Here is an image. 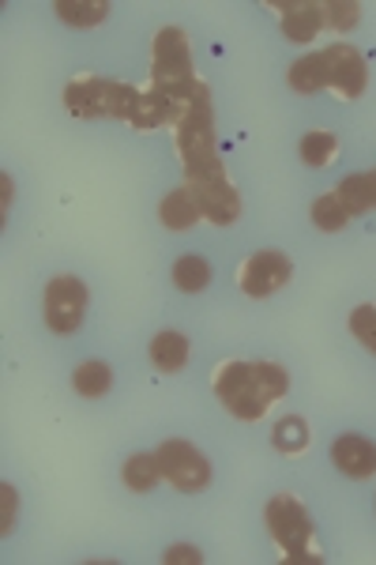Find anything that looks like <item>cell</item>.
<instances>
[{
    "label": "cell",
    "instance_id": "cell-2",
    "mask_svg": "<svg viewBox=\"0 0 376 565\" xmlns=\"http://www.w3.org/2000/svg\"><path fill=\"white\" fill-rule=\"evenodd\" d=\"M264 524H268L271 540L287 562H301V565L320 562L313 516H309V509L301 505L298 494H275L268 501V509H264Z\"/></svg>",
    "mask_w": 376,
    "mask_h": 565
},
{
    "label": "cell",
    "instance_id": "cell-10",
    "mask_svg": "<svg viewBox=\"0 0 376 565\" xmlns=\"http://www.w3.org/2000/svg\"><path fill=\"white\" fill-rule=\"evenodd\" d=\"M324 53V72H327V87L335 90L339 98L354 103V98L365 95V84H369V72H365V57L354 50L351 42H335L327 45Z\"/></svg>",
    "mask_w": 376,
    "mask_h": 565
},
{
    "label": "cell",
    "instance_id": "cell-9",
    "mask_svg": "<svg viewBox=\"0 0 376 565\" xmlns=\"http://www.w3.org/2000/svg\"><path fill=\"white\" fill-rule=\"evenodd\" d=\"M293 276V264L287 253L279 249H260L253 253V257L241 260V268H237V282H241V290L249 298H268L275 290H282Z\"/></svg>",
    "mask_w": 376,
    "mask_h": 565
},
{
    "label": "cell",
    "instance_id": "cell-27",
    "mask_svg": "<svg viewBox=\"0 0 376 565\" xmlns=\"http://www.w3.org/2000/svg\"><path fill=\"white\" fill-rule=\"evenodd\" d=\"M15 516H20V494H15L12 482L0 487V535H12Z\"/></svg>",
    "mask_w": 376,
    "mask_h": 565
},
{
    "label": "cell",
    "instance_id": "cell-23",
    "mask_svg": "<svg viewBox=\"0 0 376 565\" xmlns=\"http://www.w3.org/2000/svg\"><path fill=\"white\" fill-rule=\"evenodd\" d=\"M301 162L305 167H332L335 154H339V140L327 129H313L301 136Z\"/></svg>",
    "mask_w": 376,
    "mask_h": 565
},
{
    "label": "cell",
    "instance_id": "cell-25",
    "mask_svg": "<svg viewBox=\"0 0 376 565\" xmlns=\"http://www.w3.org/2000/svg\"><path fill=\"white\" fill-rule=\"evenodd\" d=\"M357 20H362V4H354V0H324V23L332 31L346 34Z\"/></svg>",
    "mask_w": 376,
    "mask_h": 565
},
{
    "label": "cell",
    "instance_id": "cell-6",
    "mask_svg": "<svg viewBox=\"0 0 376 565\" xmlns=\"http://www.w3.org/2000/svg\"><path fill=\"white\" fill-rule=\"evenodd\" d=\"M185 189L196 200L200 215L215 226H230L237 223L241 215V196H237L230 174H226L223 159L207 162V167H196V170H185Z\"/></svg>",
    "mask_w": 376,
    "mask_h": 565
},
{
    "label": "cell",
    "instance_id": "cell-20",
    "mask_svg": "<svg viewBox=\"0 0 376 565\" xmlns=\"http://www.w3.org/2000/svg\"><path fill=\"white\" fill-rule=\"evenodd\" d=\"M271 445L282 452V457H301L309 449V423L301 415H287L275 423Z\"/></svg>",
    "mask_w": 376,
    "mask_h": 565
},
{
    "label": "cell",
    "instance_id": "cell-18",
    "mask_svg": "<svg viewBox=\"0 0 376 565\" xmlns=\"http://www.w3.org/2000/svg\"><path fill=\"white\" fill-rule=\"evenodd\" d=\"M125 487L136 490V494H151L154 487H159L162 479V468H159V457H151V452H136V457L125 460Z\"/></svg>",
    "mask_w": 376,
    "mask_h": 565
},
{
    "label": "cell",
    "instance_id": "cell-4",
    "mask_svg": "<svg viewBox=\"0 0 376 565\" xmlns=\"http://www.w3.org/2000/svg\"><path fill=\"white\" fill-rule=\"evenodd\" d=\"M140 95L132 84L121 79H103V76H76L64 87V106L76 117H117V121H132Z\"/></svg>",
    "mask_w": 376,
    "mask_h": 565
},
{
    "label": "cell",
    "instance_id": "cell-12",
    "mask_svg": "<svg viewBox=\"0 0 376 565\" xmlns=\"http://www.w3.org/2000/svg\"><path fill=\"white\" fill-rule=\"evenodd\" d=\"M332 460H335V468L343 471V476H351V479L376 476V445L369 441V437H357V434L335 437Z\"/></svg>",
    "mask_w": 376,
    "mask_h": 565
},
{
    "label": "cell",
    "instance_id": "cell-21",
    "mask_svg": "<svg viewBox=\"0 0 376 565\" xmlns=\"http://www.w3.org/2000/svg\"><path fill=\"white\" fill-rule=\"evenodd\" d=\"M72 385H76L79 396L87 399H98L106 396L109 388H114V370L106 366V362H84V366H76V373H72Z\"/></svg>",
    "mask_w": 376,
    "mask_h": 565
},
{
    "label": "cell",
    "instance_id": "cell-29",
    "mask_svg": "<svg viewBox=\"0 0 376 565\" xmlns=\"http://www.w3.org/2000/svg\"><path fill=\"white\" fill-rule=\"evenodd\" d=\"M12 178H8V174H0V215H4L8 218V212H12Z\"/></svg>",
    "mask_w": 376,
    "mask_h": 565
},
{
    "label": "cell",
    "instance_id": "cell-11",
    "mask_svg": "<svg viewBox=\"0 0 376 565\" xmlns=\"http://www.w3.org/2000/svg\"><path fill=\"white\" fill-rule=\"evenodd\" d=\"M271 12H279V26L290 42L309 45L316 42V34L324 31V0H268Z\"/></svg>",
    "mask_w": 376,
    "mask_h": 565
},
{
    "label": "cell",
    "instance_id": "cell-26",
    "mask_svg": "<svg viewBox=\"0 0 376 565\" xmlns=\"http://www.w3.org/2000/svg\"><path fill=\"white\" fill-rule=\"evenodd\" d=\"M351 332L357 343H365L376 354V306H357L351 313Z\"/></svg>",
    "mask_w": 376,
    "mask_h": 565
},
{
    "label": "cell",
    "instance_id": "cell-1",
    "mask_svg": "<svg viewBox=\"0 0 376 565\" xmlns=\"http://www.w3.org/2000/svg\"><path fill=\"white\" fill-rule=\"evenodd\" d=\"M218 404L241 423H260L290 392V373L279 362H223L211 377Z\"/></svg>",
    "mask_w": 376,
    "mask_h": 565
},
{
    "label": "cell",
    "instance_id": "cell-3",
    "mask_svg": "<svg viewBox=\"0 0 376 565\" xmlns=\"http://www.w3.org/2000/svg\"><path fill=\"white\" fill-rule=\"evenodd\" d=\"M173 143H178L181 167L196 170L218 159V136H215V109H211V90L200 84L181 103V117L173 125Z\"/></svg>",
    "mask_w": 376,
    "mask_h": 565
},
{
    "label": "cell",
    "instance_id": "cell-22",
    "mask_svg": "<svg viewBox=\"0 0 376 565\" xmlns=\"http://www.w3.org/2000/svg\"><path fill=\"white\" fill-rule=\"evenodd\" d=\"M354 223V212L339 200V193H327L320 196L313 204V226L324 234H335V231H346V226Z\"/></svg>",
    "mask_w": 376,
    "mask_h": 565
},
{
    "label": "cell",
    "instance_id": "cell-28",
    "mask_svg": "<svg viewBox=\"0 0 376 565\" xmlns=\"http://www.w3.org/2000/svg\"><path fill=\"white\" fill-rule=\"evenodd\" d=\"M162 562L166 565H200L204 562V554H200V546H192V543H178L162 554Z\"/></svg>",
    "mask_w": 376,
    "mask_h": 565
},
{
    "label": "cell",
    "instance_id": "cell-5",
    "mask_svg": "<svg viewBox=\"0 0 376 565\" xmlns=\"http://www.w3.org/2000/svg\"><path fill=\"white\" fill-rule=\"evenodd\" d=\"M200 84L204 79H196V68H192L189 34L181 26H162L151 45V87L166 90L178 103H185Z\"/></svg>",
    "mask_w": 376,
    "mask_h": 565
},
{
    "label": "cell",
    "instance_id": "cell-17",
    "mask_svg": "<svg viewBox=\"0 0 376 565\" xmlns=\"http://www.w3.org/2000/svg\"><path fill=\"white\" fill-rule=\"evenodd\" d=\"M290 87L298 95H316L320 87H327V72H324V53H309V57L293 61L287 72Z\"/></svg>",
    "mask_w": 376,
    "mask_h": 565
},
{
    "label": "cell",
    "instance_id": "cell-19",
    "mask_svg": "<svg viewBox=\"0 0 376 565\" xmlns=\"http://www.w3.org/2000/svg\"><path fill=\"white\" fill-rule=\"evenodd\" d=\"M53 12H57L61 20L72 23V26H98V23L109 20V12H114V8H109L106 0H57V4H53Z\"/></svg>",
    "mask_w": 376,
    "mask_h": 565
},
{
    "label": "cell",
    "instance_id": "cell-8",
    "mask_svg": "<svg viewBox=\"0 0 376 565\" xmlns=\"http://www.w3.org/2000/svg\"><path fill=\"white\" fill-rule=\"evenodd\" d=\"M87 313V282L79 276H57L45 287V324L57 335H72Z\"/></svg>",
    "mask_w": 376,
    "mask_h": 565
},
{
    "label": "cell",
    "instance_id": "cell-14",
    "mask_svg": "<svg viewBox=\"0 0 376 565\" xmlns=\"http://www.w3.org/2000/svg\"><path fill=\"white\" fill-rule=\"evenodd\" d=\"M159 218L166 231H189V226H196L204 215H200V207L189 189H173V193H166V200L159 204Z\"/></svg>",
    "mask_w": 376,
    "mask_h": 565
},
{
    "label": "cell",
    "instance_id": "cell-13",
    "mask_svg": "<svg viewBox=\"0 0 376 565\" xmlns=\"http://www.w3.org/2000/svg\"><path fill=\"white\" fill-rule=\"evenodd\" d=\"M178 117H181L178 98L159 87H147L140 95V106H136V117L128 125H132L136 132H151V129H159V125H178Z\"/></svg>",
    "mask_w": 376,
    "mask_h": 565
},
{
    "label": "cell",
    "instance_id": "cell-24",
    "mask_svg": "<svg viewBox=\"0 0 376 565\" xmlns=\"http://www.w3.org/2000/svg\"><path fill=\"white\" fill-rule=\"evenodd\" d=\"M173 282H178V290H185V295H196V290H204L211 282V264L204 257H181L173 264Z\"/></svg>",
    "mask_w": 376,
    "mask_h": 565
},
{
    "label": "cell",
    "instance_id": "cell-15",
    "mask_svg": "<svg viewBox=\"0 0 376 565\" xmlns=\"http://www.w3.org/2000/svg\"><path fill=\"white\" fill-rule=\"evenodd\" d=\"M151 362L159 373H181L189 362V340L181 332H159L151 340Z\"/></svg>",
    "mask_w": 376,
    "mask_h": 565
},
{
    "label": "cell",
    "instance_id": "cell-16",
    "mask_svg": "<svg viewBox=\"0 0 376 565\" xmlns=\"http://www.w3.org/2000/svg\"><path fill=\"white\" fill-rule=\"evenodd\" d=\"M335 193L354 212V218L362 215V212H373V207H376V170H365V174L343 178Z\"/></svg>",
    "mask_w": 376,
    "mask_h": 565
},
{
    "label": "cell",
    "instance_id": "cell-7",
    "mask_svg": "<svg viewBox=\"0 0 376 565\" xmlns=\"http://www.w3.org/2000/svg\"><path fill=\"white\" fill-rule=\"evenodd\" d=\"M154 457H159L162 479H166L170 487H178L181 494H196V490H204L207 482H211L207 457L196 449V445L181 441V437H170V441H162Z\"/></svg>",
    "mask_w": 376,
    "mask_h": 565
}]
</instances>
